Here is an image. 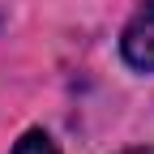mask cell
Wrapping results in <instances>:
<instances>
[{
	"instance_id": "6da1fadb",
	"label": "cell",
	"mask_w": 154,
	"mask_h": 154,
	"mask_svg": "<svg viewBox=\"0 0 154 154\" xmlns=\"http://www.w3.org/2000/svg\"><path fill=\"white\" fill-rule=\"evenodd\" d=\"M120 56H124L128 69L154 73V0H146V5L128 17V26L120 34Z\"/></svg>"
},
{
	"instance_id": "7a4b0ae2",
	"label": "cell",
	"mask_w": 154,
	"mask_h": 154,
	"mask_svg": "<svg viewBox=\"0 0 154 154\" xmlns=\"http://www.w3.org/2000/svg\"><path fill=\"white\" fill-rule=\"evenodd\" d=\"M13 154H60V150H56V141L47 137L43 128H30V133H22V137H17Z\"/></svg>"
},
{
	"instance_id": "3957f363",
	"label": "cell",
	"mask_w": 154,
	"mask_h": 154,
	"mask_svg": "<svg viewBox=\"0 0 154 154\" xmlns=\"http://www.w3.org/2000/svg\"><path fill=\"white\" fill-rule=\"evenodd\" d=\"M120 154H154V146H133V150H120Z\"/></svg>"
}]
</instances>
